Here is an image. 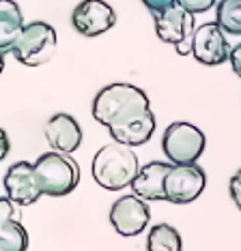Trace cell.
<instances>
[{"instance_id":"obj_13","label":"cell","mask_w":241,"mask_h":251,"mask_svg":"<svg viewBox=\"0 0 241 251\" xmlns=\"http://www.w3.org/2000/svg\"><path fill=\"white\" fill-rule=\"evenodd\" d=\"M28 234L20 221V206L9 198H0V251H26Z\"/></svg>"},{"instance_id":"obj_1","label":"cell","mask_w":241,"mask_h":251,"mask_svg":"<svg viewBox=\"0 0 241 251\" xmlns=\"http://www.w3.org/2000/svg\"><path fill=\"white\" fill-rule=\"evenodd\" d=\"M93 116L108 129L114 142L127 146L147 144L157 127L147 93L125 82L110 84L97 93L93 101Z\"/></svg>"},{"instance_id":"obj_21","label":"cell","mask_w":241,"mask_h":251,"mask_svg":"<svg viewBox=\"0 0 241 251\" xmlns=\"http://www.w3.org/2000/svg\"><path fill=\"white\" fill-rule=\"evenodd\" d=\"M228 60H231V67H233L235 75L241 77V43H237L235 48H231V56H228Z\"/></svg>"},{"instance_id":"obj_14","label":"cell","mask_w":241,"mask_h":251,"mask_svg":"<svg viewBox=\"0 0 241 251\" xmlns=\"http://www.w3.org/2000/svg\"><path fill=\"white\" fill-rule=\"evenodd\" d=\"M170 161H151L147 165H142L138 176L131 182V191L134 196L142 198V200H166V193H164V180H166V174L170 170Z\"/></svg>"},{"instance_id":"obj_16","label":"cell","mask_w":241,"mask_h":251,"mask_svg":"<svg viewBox=\"0 0 241 251\" xmlns=\"http://www.w3.org/2000/svg\"><path fill=\"white\" fill-rule=\"evenodd\" d=\"M147 251H183L179 232L170 224H157L149 230Z\"/></svg>"},{"instance_id":"obj_2","label":"cell","mask_w":241,"mask_h":251,"mask_svg":"<svg viewBox=\"0 0 241 251\" xmlns=\"http://www.w3.org/2000/svg\"><path fill=\"white\" fill-rule=\"evenodd\" d=\"M138 172H140L138 155L131 151V146L120 142L101 146L93 159V178L108 191H120L129 187Z\"/></svg>"},{"instance_id":"obj_12","label":"cell","mask_w":241,"mask_h":251,"mask_svg":"<svg viewBox=\"0 0 241 251\" xmlns=\"http://www.w3.org/2000/svg\"><path fill=\"white\" fill-rule=\"evenodd\" d=\"M45 140L48 144L59 152H76L80 144H82V129H80L78 121L69 114L60 112V114H54L48 123H45Z\"/></svg>"},{"instance_id":"obj_8","label":"cell","mask_w":241,"mask_h":251,"mask_svg":"<svg viewBox=\"0 0 241 251\" xmlns=\"http://www.w3.org/2000/svg\"><path fill=\"white\" fill-rule=\"evenodd\" d=\"M192 56L200 65L215 67L228 60L231 45L226 41V32L217 26V22H207L198 26L192 37Z\"/></svg>"},{"instance_id":"obj_10","label":"cell","mask_w":241,"mask_h":251,"mask_svg":"<svg viewBox=\"0 0 241 251\" xmlns=\"http://www.w3.org/2000/svg\"><path fill=\"white\" fill-rule=\"evenodd\" d=\"M71 24L82 37H99L117 24V13L103 0H82L73 9Z\"/></svg>"},{"instance_id":"obj_5","label":"cell","mask_w":241,"mask_h":251,"mask_svg":"<svg viewBox=\"0 0 241 251\" xmlns=\"http://www.w3.org/2000/svg\"><path fill=\"white\" fill-rule=\"evenodd\" d=\"M205 133L196 125L189 123H172L168 129L164 131L162 138V148L164 155L168 157L170 163L183 165V163H196L205 151Z\"/></svg>"},{"instance_id":"obj_20","label":"cell","mask_w":241,"mask_h":251,"mask_svg":"<svg viewBox=\"0 0 241 251\" xmlns=\"http://www.w3.org/2000/svg\"><path fill=\"white\" fill-rule=\"evenodd\" d=\"M177 0H142V4L151 11V13H159V11L168 9L170 4H175Z\"/></svg>"},{"instance_id":"obj_17","label":"cell","mask_w":241,"mask_h":251,"mask_svg":"<svg viewBox=\"0 0 241 251\" xmlns=\"http://www.w3.org/2000/svg\"><path fill=\"white\" fill-rule=\"evenodd\" d=\"M217 26L226 35H241V0H217Z\"/></svg>"},{"instance_id":"obj_4","label":"cell","mask_w":241,"mask_h":251,"mask_svg":"<svg viewBox=\"0 0 241 251\" xmlns=\"http://www.w3.org/2000/svg\"><path fill=\"white\" fill-rule=\"evenodd\" d=\"M56 52V30L48 22L24 24L20 37L13 43V58L26 67H41L52 60Z\"/></svg>"},{"instance_id":"obj_19","label":"cell","mask_w":241,"mask_h":251,"mask_svg":"<svg viewBox=\"0 0 241 251\" xmlns=\"http://www.w3.org/2000/svg\"><path fill=\"white\" fill-rule=\"evenodd\" d=\"M228 191H231V200L235 202V206L241 210V170H237L233 178L228 180Z\"/></svg>"},{"instance_id":"obj_7","label":"cell","mask_w":241,"mask_h":251,"mask_svg":"<svg viewBox=\"0 0 241 251\" xmlns=\"http://www.w3.org/2000/svg\"><path fill=\"white\" fill-rule=\"evenodd\" d=\"M207 174L196 163H172L164 180L166 202L172 204H189L205 191Z\"/></svg>"},{"instance_id":"obj_18","label":"cell","mask_w":241,"mask_h":251,"mask_svg":"<svg viewBox=\"0 0 241 251\" xmlns=\"http://www.w3.org/2000/svg\"><path fill=\"white\" fill-rule=\"evenodd\" d=\"M177 4H181L185 11H189L192 15H196V13L209 11L213 4H217V0H177Z\"/></svg>"},{"instance_id":"obj_15","label":"cell","mask_w":241,"mask_h":251,"mask_svg":"<svg viewBox=\"0 0 241 251\" xmlns=\"http://www.w3.org/2000/svg\"><path fill=\"white\" fill-rule=\"evenodd\" d=\"M22 28H24V18L20 7L13 0H0V52L11 54Z\"/></svg>"},{"instance_id":"obj_3","label":"cell","mask_w":241,"mask_h":251,"mask_svg":"<svg viewBox=\"0 0 241 251\" xmlns=\"http://www.w3.org/2000/svg\"><path fill=\"white\" fill-rule=\"evenodd\" d=\"M39 182H41L43 196L62 198L69 196L80 182V168L76 159L67 152L50 151L41 155L34 163Z\"/></svg>"},{"instance_id":"obj_6","label":"cell","mask_w":241,"mask_h":251,"mask_svg":"<svg viewBox=\"0 0 241 251\" xmlns=\"http://www.w3.org/2000/svg\"><path fill=\"white\" fill-rule=\"evenodd\" d=\"M155 32L164 43H170L179 56L192 54V37H194V15L185 11L181 4H170L168 9L153 13Z\"/></svg>"},{"instance_id":"obj_22","label":"cell","mask_w":241,"mask_h":251,"mask_svg":"<svg viewBox=\"0 0 241 251\" xmlns=\"http://www.w3.org/2000/svg\"><path fill=\"white\" fill-rule=\"evenodd\" d=\"M9 138H7V131L0 129V161H2L4 157L9 155Z\"/></svg>"},{"instance_id":"obj_11","label":"cell","mask_w":241,"mask_h":251,"mask_svg":"<svg viewBox=\"0 0 241 251\" xmlns=\"http://www.w3.org/2000/svg\"><path fill=\"white\" fill-rule=\"evenodd\" d=\"M151 213L142 198L138 196H123L112 204L110 208V224L120 236H138L147 227Z\"/></svg>"},{"instance_id":"obj_23","label":"cell","mask_w":241,"mask_h":251,"mask_svg":"<svg viewBox=\"0 0 241 251\" xmlns=\"http://www.w3.org/2000/svg\"><path fill=\"white\" fill-rule=\"evenodd\" d=\"M4 56H7V54L0 52V73H2V69H4Z\"/></svg>"},{"instance_id":"obj_9","label":"cell","mask_w":241,"mask_h":251,"mask_svg":"<svg viewBox=\"0 0 241 251\" xmlns=\"http://www.w3.org/2000/svg\"><path fill=\"white\" fill-rule=\"evenodd\" d=\"M4 189H7V198L13 200L17 206H30L37 202L43 196V189L34 163L15 161L4 174Z\"/></svg>"}]
</instances>
